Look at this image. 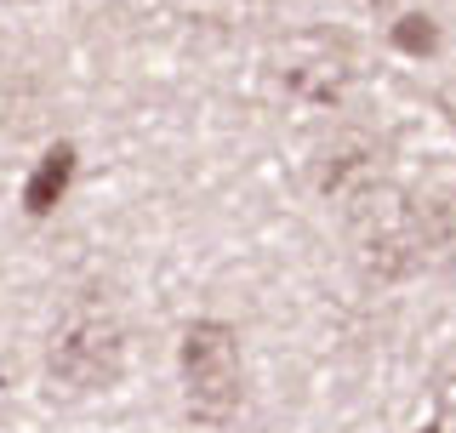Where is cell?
I'll return each instance as SVG.
<instances>
[{
    "mask_svg": "<svg viewBox=\"0 0 456 433\" xmlns=\"http://www.w3.org/2000/svg\"><path fill=\"white\" fill-rule=\"evenodd\" d=\"M342 206V240H348L354 268L370 285H399L428 263V206L405 183L370 177Z\"/></svg>",
    "mask_w": 456,
    "mask_h": 433,
    "instance_id": "obj_1",
    "label": "cell"
},
{
    "mask_svg": "<svg viewBox=\"0 0 456 433\" xmlns=\"http://www.w3.org/2000/svg\"><path fill=\"white\" fill-rule=\"evenodd\" d=\"M126 359H132V337L120 308L103 291L69 297L46 331V377L63 394H109L126 377Z\"/></svg>",
    "mask_w": 456,
    "mask_h": 433,
    "instance_id": "obj_2",
    "label": "cell"
},
{
    "mask_svg": "<svg viewBox=\"0 0 456 433\" xmlns=\"http://www.w3.org/2000/svg\"><path fill=\"white\" fill-rule=\"evenodd\" d=\"M183 405L200 428H228L246 411V354L228 320H194L177 342Z\"/></svg>",
    "mask_w": 456,
    "mask_h": 433,
    "instance_id": "obj_3",
    "label": "cell"
},
{
    "mask_svg": "<svg viewBox=\"0 0 456 433\" xmlns=\"http://www.w3.org/2000/svg\"><path fill=\"white\" fill-rule=\"evenodd\" d=\"M280 86L308 109H342L354 92V46L342 35H303L280 69Z\"/></svg>",
    "mask_w": 456,
    "mask_h": 433,
    "instance_id": "obj_4",
    "label": "cell"
},
{
    "mask_svg": "<svg viewBox=\"0 0 456 433\" xmlns=\"http://www.w3.org/2000/svg\"><path fill=\"white\" fill-rule=\"evenodd\" d=\"M382 160H388V137L370 132V126H342L314 154V189L325 200H348L370 177H382Z\"/></svg>",
    "mask_w": 456,
    "mask_h": 433,
    "instance_id": "obj_5",
    "label": "cell"
},
{
    "mask_svg": "<svg viewBox=\"0 0 456 433\" xmlns=\"http://www.w3.org/2000/svg\"><path fill=\"white\" fill-rule=\"evenodd\" d=\"M75 166H80V154H75V143H52L46 154L35 160V171H28V183H23V211L35 216H52L57 206L69 200V183H75Z\"/></svg>",
    "mask_w": 456,
    "mask_h": 433,
    "instance_id": "obj_6",
    "label": "cell"
},
{
    "mask_svg": "<svg viewBox=\"0 0 456 433\" xmlns=\"http://www.w3.org/2000/svg\"><path fill=\"white\" fill-rule=\"evenodd\" d=\"M422 206H428V263L456 274V183H439Z\"/></svg>",
    "mask_w": 456,
    "mask_h": 433,
    "instance_id": "obj_7",
    "label": "cell"
},
{
    "mask_svg": "<svg viewBox=\"0 0 456 433\" xmlns=\"http://www.w3.org/2000/svg\"><path fill=\"white\" fill-rule=\"evenodd\" d=\"M394 46L411 52V57L439 52V29H434V18H399V23H394Z\"/></svg>",
    "mask_w": 456,
    "mask_h": 433,
    "instance_id": "obj_8",
    "label": "cell"
},
{
    "mask_svg": "<svg viewBox=\"0 0 456 433\" xmlns=\"http://www.w3.org/2000/svg\"><path fill=\"white\" fill-rule=\"evenodd\" d=\"M422 433H445V428H422Z\"/></svg>",
    "mask_w": 456,
    "mask_h": 433,
    "instance_id": "obj_9",
    "label": "cell"
}]
</instances>
